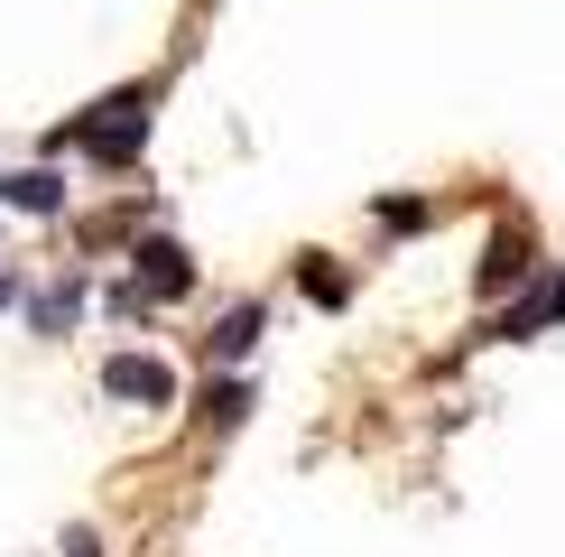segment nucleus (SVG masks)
<instances>
[{
    "instance_id": "1",
    "label": "nucleus",
    "mask_w": 565,
    "mask_h": 557,
    "mask_svg": "<svg viewBox=\"0 0 565 557\" xmlns=\"http://www.w3.org/2000/svg\"><path fill=\"white\" fill-rule=\"evenodd\" d=\"M149 103H158V84H121V93H103L84 122L46 130V149H84V158H103V168H130V158L149 149Z\"/></svg>"
},
{
    "instance_id": "8",
    "label": "nucleus",
    "mask_w": 565,
    "mask_h": 557,
    "mask_svg": "<svg viewBox=\"0 0 565 557\" xmlns=\"http://www.w3.org/2000/svg\"><path fill=\"white\" fill-rule=\"evenodd\" d=\"M0 196H10L19 214H65V177H56V168H19Z\"/></svg>"
},
{
    "instance_id": "13",
    "label": "nucleus",
    "mask_w": 565,
    "mask_h": 557,
    "mask_svg": "<svg viewBox=\"0 0 565 557\" xmlns=\"http://www.w3.org/2000/svg\"><path fill=\"white\" fill-rule=\"evenodd\" d=\"M10 297H19V278H10V270H0V307H10Z\"/></svg>"
},
{
    "instance_id": "9",
    "label": "nucleus",
    "mask_w": 565,
    "mask_h": 557,
    "mask_svg": "<svg viewBox=\"0 0 565 557\" xmlns=\"http://www.w3.org/2000/svg\"><path fill=\"white\" fill-rule=\"evenodd\" d=\"M371 223L408 242V232H427V223H436V196H381V204H371Z\"/></svg>"
},
{
    "instance_id": "4",
    "label": "nucleus",
    "mask_w": 565,
    "mask_h": 557,
    "mask_svg": "<svg viewBox=\"0 0 565 557\" xmlns=\"http://www.w3.org/2000/svg\"><path fill=\"white\" fill-rule=\"evenodd\" d=\"M547 325H565V270H537L529 288L491 316V335H501V344H529V335H547Z\"/></svg>"
},
{
    "instance_id": "3",
    "label": "nucleus",
    "mask_w": 565,
    "mask_h": 557,
    "mask_svg": "<svg viewBox=\"0 0 565 557\" xmlns=\"http://www.w3.org/2000/svg\"><path fill=\"white\" fill-rule=\"evenodd\" d=\"M130 261H139V270H130V288L149 297V307H177V297L195 288V251H185V242H168V232H149V242H139Z\"/></svg>"
},
{
    "instance_id": "10",
    "label": "nucleus",
    "mask_w": 565,
    "mask_h": 557,
    "mask_svg": "<svg viewBox=\"0 0 565 557\" xmlns=\"http://www.w3.org/2000/svg\"><path fill=\"white\" fill-rule=\"evenodd\" d=\"M242 418H250V381H214V390H204V428H214V437H232Z\"/></svg>"
},
{
    "instance_id": "2",
    "label": "nucleus",
    "mask_w": 565,
    "mask_h": 557,
    "mask_svg": "<svg viewBox=\"0 0 565 557\" xmlns=\"http://www.w3.org/2000/svg\"><path fill=\"white\" fill-rule=\"evenodd\" d=\"M537 270H547V261H537V232L529 223H501V232H491V251H482V270H473V288L482 297H520Z\"/></svg>"
},
{
    "instance_id": "11",
    "label": "nucleus",
    "mask_w": 565,
    "mask_h": 557,
    "mask_svg": "<svg viewBox=\"0 0 565 557\" xmlns=\"http://www.w3.org/2000/svg\"><path fill=\"white\" fill-rule=\"evenodd\" d=\"M75 307H84V288L65 278V288H46V297H38V325H46V335H65V325H75Z\"/></svg>"
},
{
    "instance_id": "12",
    "label": "nucleus",
    "mask_w": 565,
    "mask_h": 557,
    "mask_svg": "<svg viewBox=\"0 0 565 557\" xmlns=\"http://www.w3.org/2000/svg\"><path fill=\"white\" fill-rule=\"evenodd\" d=\"M65 557H103V539L93 529H65Z\"/></svg>"
},
{
    "instance_id": "7",
    "label": "nucleus",
    "mask_w": 565,
    "mask_h": 557,
    "mask_svg": "<svg viewBox=\"0 0 565 557\" xmlns=\"http://www.w3.org/2000/svg\"><path fill=\"white\" fill-rule=\"evenodd\" d=\"M260 325H269V307H260V297H242V307H232V316L214 325V335H204V354H214V362H250Z\"/></svg>"
},
{
    "instance_id": "6",
    "label": "nucleus",
    "mask_w": 565,
    "mask_h": 557,
    "mask_svg": "<svg viewBox=\"0 0 565 557\" xmlns=\"http://www.w3.org/2000/svg\"><path fill=\"white\" fill-rule=\"evenodd\" d=\"M297 288L316 297L324 316H334V307H352V270L334 261V251H297Z\"/></svg>"
},
{
    "instance_id": "5",
    "label": "nucleus",
    "mask_w": 565,
    "mask_h": 557,
    "mask_svg": "<svg viewBox=\"0 0 565 557\" xmlns=\"http://www.w3.org/2000/svg\"><path fill=\"white\" fill-rule=\"evenodd\" d=\"M103 390H111V400H130V409H177V371L158 362V354H111L103 362Z\"/></svg>"
}]
</instances>
